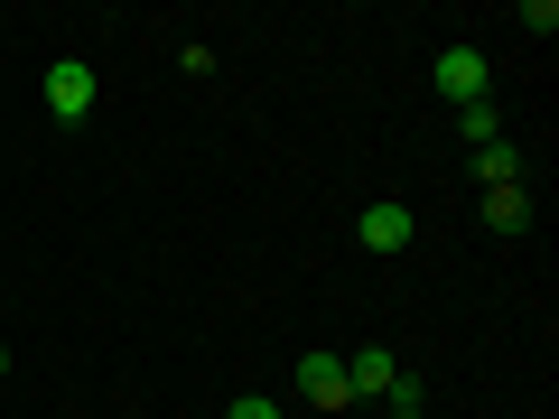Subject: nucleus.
I'll return each instance as SVG.
<instances>
[{
  "instance_id": "f257e3e1",
  "label": "nucleus",
  "mask_w": 559,
  "mask_h": 419,
  "mask_svg": "<svg viewBox=\"0 0 559 419\" xmlns=\"http://www.w3.org/2000/svg\"><path fill=\"white\" fill-rule=\"evenodd\" d=\"M38 94H47V112H57V121H84V112H94V57H57Z\"/></svg>"
},
{
  "instance_id": "20e7f679",
  "label": "nucleus",
  "mask_w": 559,
  "mask_h": 419,
  "mask_svg": "<svg viewBox=\"0 0 559 419\" xmlns=\"http://www.w3.org/2000/svg\"><path fill=\"white\" fill-rule=\"evenodd\" d=\"M355 234H364V252H411L419 215H411V205H392V196H382V205H364V215H355Z\"/></svg>"
},
{
  "instance_id": "9d476101",
  "label": "nucleus",
  "mask_w": 559,
  "mask_h": 419,
  "mask_svg": "<svg viewBox=\"0 0 559 419\" xmlns=\"http://www.w3.org/2000/svg\"><path fill=\"white\" fill-rule=\"evenodd\" d=\"M224 419H289V410H280V400H261V392H242V400H234Z\"/></svg>"
},
{
  "instance_id": "7ed1b4c3",
  "label": "nucleus",
  "mask_w": 559,
  "mask_h": 419,
  "mask_svg": "<svg viewBox=\"0 0 559 419\" xmlns=\"http://www.w3.org/2000/svg\"><path fill=\"white\" fill-rule=\"evenodd\" d=\"M299 400H318V410H345V400H355V382H345V355L308 345V355H299Z\"/></svg>"
},
{
  "instance_id": "39448f33",
  "label": "nucleus",
  "mask_w": 559,
  "mask_h": 419,
  "mask_svg": "<svg viewBox=\"0 0 559 419\" xmlns=\"http://www.w3.org/2000/svg\"><path fill=\"white\" fill-rule=\"evenodd\" d=\"M392 373H401L392 345H355V355H345V382H355V400H382V392H392Z\"/></svg>"
},
{
  "instance_id": "6e6552de",
  "label": "nucleus",
  "mask_w": 559,
  "mask_h": 419,
  "mask_svg": "<svg viewBox=\"0 0 559 419\" xmlns=\"http://www.w3.org/2000/svg\"><path fill=\"white\" fill-rule=\"evenodd\" d=\"M457 140H466V149H485V140H503V112H495V103H466V112H457Z\"/></svg>"
},
{
  "instance_id": "f03ea898",
  "label": "nucleus",
  "mask_w": 559,
  "mask_h": 419,
  "mask_svg": "<svg viewBox=\"0 0 559 419\" xmlns=\"http://www.w3.org/2000/svg\"><path fill=\"white\" fill-rule=\"evenodd\" d=\"M429 75H439V94H448V103L466 112V103H485V84H495V65H485L476 47H439V65H429Z\"/></svg>"
},
{
  "instance_id": "423d86ee",
  "label": "nucleus",
  "mask_w": 559,
  "mask_h": 419,
  "mask_svg": "<svg viewBox=\"0 0 559 419\" xmlns=\"http://www.w3.org/2000/svg\"><path fill=\"white\" fill-rule=\"evenodd\" d=\"M466 159H476L485 196H495V187H522V149H513V140H485V149H466Z\"/></svg>"
},
{
  "instance_id": "0eeeda50",
  "label": "nucleus",
  "mask_w": 559,
  "mask_h": 419,
  "mask_svg": "<svg viewBox=\"0 0 559 419\" xmlns=\"http://www.w3.org/2000/svg\"><path fill=\"white\" fill-rule=\"evenodd\" d=\"M485 224H495V234H532V187H495V196H485Z\"/></svg>"
},
{
  "instance_id": "1a4fd4ad",
  "label": "nucleus",
  "mask_w": 559,
  "mask_h": 419,
  "mask_svg": "<svg viewBox=\"0 0 559 419\" xmlns=\"http://www.w3.org/2000/svg\"><path fill=\"white\" fill-rule=\"evenodd\" d=\"M382 400H392V410H429V392H419V373H392V392H382Z\"/></svg>"
},
{
  "instance_id": "f8f14e48",
  "label": "nucleus",
  "mask_w": 559,
  "mask_h": 419,
  "mask_svg": "<svg viewBox=\"0 0 559 419\" xmlns=\"http://www.w3.org/2000/svg\"><path fill=\"white\" fill-rule=\"evenodd\" d=\"M392 419H429V410H392Z\"/></svg>"
},
{
  "instance_id": "9b49d317",
  "label": "nucleus",
  "mask_w": 559,
  "mask_h": 419,
  "mask_svg": "<svg viewBox=\"0 0 559 419\" xmlns=\"http://www.w3.org/2000/svg\"><path fill=\"white\" fill-rule=\"evenodd\" d=\"M0 382H10V345H0Z\"/></svg>"
}]
</instances>
